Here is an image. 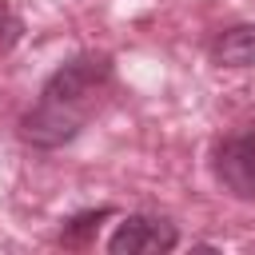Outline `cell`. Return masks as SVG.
I'll return each instance as SVG.
<instances>
[{
    "mask_svg": "<svg viewBox=\"0 0 255 255\" xmlns=\"http://www.w3.org/2000/svg\"><path fill=\"white\" fill-rule=\"evenodd\" d=\"M112 80V60L100 56V52H88V56H76L68 64H60L44 88H40V100L44 104H60V108H76V112H88L92 100L100 96V88Z\"/></svg>",
    "mask_w": 255,
    "mask_h": 255,
    "instance_id": "1",
    "label": "cell"
},
{
    "mask_svg": "<svg viewBox=\"0 0 255 255\" xmlns=\"http://www.w3.org/2000/svg\"><path fill=\"white\" fill-rule=\"evenodd\" d=\"M175 243H179V231L163 215H128L112 231L108 251L112 255H167L175 251Z\"/></svg>",
    "mask_w": 255,
    "mask_h": 255,
    "instance_id": "2",
    "label": "cell"
},
{
    "mask_svg": "<svg viewBox=\"0 0 255 255\" xmlns=\"http://www.w3.org/2000/svg\"><path fill=\"white\" fill-rule=\"evenodd\" d=\"M215 179L231 195L255 199V128H243V131L219 139V147H215Z\"/></svg>",
    "mask_w": 255,
    "mask_h": 255,
    "instance_id": "3",
    "label": "cell"
},
{
    "mask_svg": "<svg viewBox=\"0 0 255 255\" xmlns=\"http://www.w3.org/2000/svg\"><path fill=\"white\" fill-rule=\"evenodd\" d=\"M84 120H88V112L36 100V108L24 112V120H20V135H24V143H32V147H64V143H72V139L80 135Z\"/></svg>",
    "mask_w": 255,
    "mask_h": 255,
    "instance_id": "4",
    "label": "cell"
},
{
    "mask_svg": "<svg viewBox=\"0 0 255 255\" xmlns=\"http://www.w3.org/2000/svg\"><path fill=\"white\" fill-rule=\"evenodd\" d=\"M211 60L219 68H251L255 64V24L223 28L211 40Z\"/></svg>",
    "mask_w": 255,
    "mask_h": 255,
    "instance_id": "5",
    "label": "cell"
},
{
    "mask_svg": "<svg viewBox=\"0 0 255 255\" xmlns=\"http://www.w3.org/2000/svg\"><path fill=\"white\" fill-rule=\"evenodd\" d=\"M112 211L108 207H100V211H80V215H72L68 223H64V231H60V243L64 247H80V243H88L92 235H96V227L108 219Z\"/></svg>",
    "mask_w": 255,
    "mask_h": 255,
    "instance_id": "6",
    "label": "cell"
},
{
    "mask_svg": "<svg viewBox=\"0 0 255 255\" xmlns=\"http://www.w3.org/2000/svg\"><path fill=\"white\" fill-rule=\"evenodd\" d=\"M20 36H24V20L16 16L12 0H0V52L16 48V44H20Z\"/></svg>",
    "mask_w": 255,
    "mask_h": 255,
    "instance_id": "7",
    "label": "cell"
}]
</instances>
